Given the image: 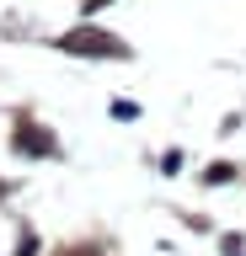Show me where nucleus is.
<instances>
[{"instance_id": "1", "label": "nucleus", "mask_w": 246, "mask_h": 256, "mask_svg": "<svg viewBox=\"0 0 246 256\" xmlns=\"http://www.w3.org/2000/svg\"><path fill=\"white\" fill-rule=\"evenodd\" d=\"M59 48H70V54H113V59H123L118 38H107V32H70Z\"/></svg>"}, {"instance_id": "2", "label": "nucleus", "mask_w": 246, "mask_h": 256, "mask_svg": "<svg viewBox=\"0 0 246 256\" xmlns=\"http://www.w3.org/2000/svg\"><path fill=\"white\" fill-rule=\"evenodd\" d=\"M22 150H27V155H49V150H54V139H49V134H43V139H38V134H22Z\"/></svg>"}]
</instances>
